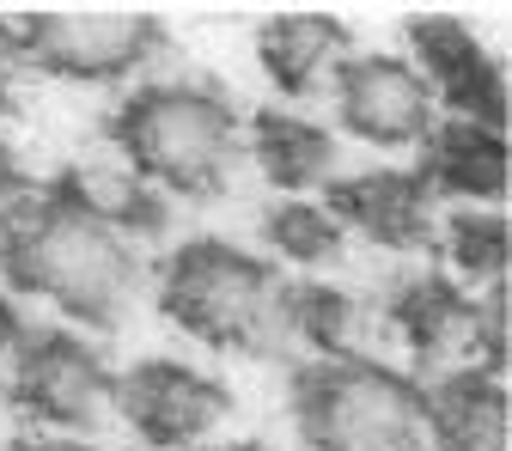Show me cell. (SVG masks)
Listing matches in <instances>:
<instances>
[{"instance_id": "cell-24", "label": "cell", "mask_w": 512, "mask_h": 451, "mask_svg": "<svg viewBox=\"0 0 512 451\" xmlns=\"http://www.w3.org/2000/svg\"><path fill=\"white\" fill-rule=\"evenodd\" d=\"M220 451H263V445H256V439H244V445H220Z\"/></svg>"}, {"instance_id": "cell-19", "label": "cell", "mask_w": 512, "mask_h": 451, "mask_svg": "<svg viewBox=\"0 0 512 451\" xmlns=\"http://www.w3.org/2000/svg\"><path fill=\"white\" fill-rule=\"evenodd\" d=\"M445 250L452 263L476 281H506V263H512V226L494 214V208H458L445 220Z\"/></svg>"}, {"instance_id": "cell-4", "label": "cell", "mask_w": 512, "mask_h": 451, "mask_svg": "<svg viewBox=\"0 0 512 451\" xmlns=\"http://www.w3.org/2000/svg\"><path fill=\"white\" fill-rule=\"evenodd\" d=\"M293 409L311 451H427L421 391L372 360H311L293 372Z\"/></svg>"}, {"instance_id": "cell-2", "label": "cell", "mask_w": 512, "mask_h": 451, "mask_svg": "<svg viewBox=\"0 0 512 451\" xmlns=\"http://www.w3.org/2000/svg\"><path fill=\"white\" fill-rule=\"evenodd\" d=\"M116 147L128 153V171L153 189L214 196L238 153V116L196 80H159L116 110Z\"/></svg>"}, {"instance_id": "cell-15", "label": "cell", "mask_w": 512, "mask_h": 451, "mask_svg": "<svg viewBox=\"0 0 512 451\" xmlns=\"http://www.w3.org/2000/svg\"><path fill=\"white\" fill-rule=\"evenodd\" d=\"M61 189L92 214V220H104V226H116V232H159L165 226V196L147 183V177H135V171H110V165H86V171H68L61 177Z\"/></svg>"}, {"instance_id": "cell-16", "label": "cell", "mask_w": 512, "mask_h": 451, "mask_svg": "<svg viewBox=\"0 0 512 451\" xmlns=\"http://www.w3.org/2000/svg\"><path fill=\"white\" fill-rule=\"evenodd\" d=\"M391 317L403 324V336H409L421 354H439V348H452V336H470L476 305H470V299H458V287H452V281L421 275V281H409V287L397 293Z\"/></svg>"}, {"instance_id": "cell-13", "label": "cell", "mask_w": 512, "mask_h": 451, "mask_svg": "<svg viewBox=\"0 0 512 451\" xmlns=\"http://www.w3.org/2000/svg\"><path fill=\"white\" fill-rule=\"evenodd\" d=\"M342 49H348V25L336 13H275L256 31V61L269 68V80L287 98H305L317 74L330 61H342Z\"/></svg>"}, {"instance_id": "cell-10", "label": "cell", "mask_w": 512, "mask_h": 451, "mask_svg": "<svg viewBox=\"0 0 512 451\" xmlns=\"http://www.w3.org/2000/svg\"><path fill=\"white\" fill-rule=\"evenodd\" d=\"M324 214L336 226H360L366 238L391 250H421L433 244V189L421 171H360V177H330Z\"/></svg>"}, {"instance_id": "cell-1", "label": "cell", "mask_w": 512, "mask_h": 451, "mask_svg": "<svg viewBox=\"0 0 512 451\" xmlns=\"http://www.w3.org/2000/svg\"><path fill=\"white\" fill-rule=\"evenodd\" d=\"M0 269H7L13 293H37L98 330H110L141 287V263L128 238L92 220L61 183L43 196H19L0 214Z\"/></svg>"}, {"instance_id": "cell-17", "label": "cell", "mask_w": 512, "mask_h": 451, "mask_svg": "<svg viewBox=\"0 0 512 451\" xmlns=\"http://www.w3.org/2000/svg\"><path fill=\"white\" fill-rule=\"evenodd\" d=\"M263 238L275 256H287V263L299 269H324L336 263V250H342V226L317 208V202H281L263 214Z\"/></svg>"}, {"instance_id": "cell-5", "label": "cell", "mask_w": 512, "mask_h": 451, "mask_svg": "<svg viewBox=\"0 0 512 451\" xmlns=\"http://www.w3.org/2000/svg\"><path fill=\"white\" fill-rule=\"evenodd\" d=\"M13 31L25 49V68L37 61L43 74H61V80L141 74L165 43V25L141 7H55V13H31Z\"/></svg>"}, {"instance_id": "cell-20", "label": "cell", "mask_w": 512, "mask_h": 451, "mask_svg": "<svg viewBox=\"0 0 512 451\" xmlns=\"http://www.w3.org/2000/svg\"><path fill=\"white\" fill-rule=\"evenodd\" d=\"M19 74H25V49H19V31H13L7 19H0V104L13 98Z\"/></svg>"}, {"instance_id": "cell-3", "label": "cell", "mask_w": 512, "mask_h": 451, "mask_svg": "<svg viewBox=\"0 0 512 451\" xmlns=\"http://www.w3.org/2000/svg\"><path fill=\"white\" fill-rule=\"evenodd\" d=\"M159 305L214 348H275L287 336V287L250 250L196 238L159 269Z\"/></svg>"}, {"instance_id": "cell-8", "label": "cell", "mask_w": 512, "mask_h": 451, "mask_svg": "<svg viewBox=\"0 0 512 451\" xmlns=\"http://www.w3.org/2000/svg\"><path fill=\"white\" fill-rule=\"evenodd\" d=\"M336 122L366 147H415L433 135V92L403 55L336 61Z\"/></svg>"}, {"instance_id": "cell-23", "label": "cell", "mask_w": 512, "mask_h": 451, "mask_svg": "<svg viewBox=\"0 0 512 451\" xmlns=\"http://www.w3.org/2000/svg\"><path fill=\"white\" fill-rule=\"evenodd\" d=\"M13 451H92V445H74V439H25Z\"/></svg>"}, {"instance_id": "cell-11", "label": "cell", "mask_w": 512, "mask_h": 451, "mask_svg": "<svg viewBox=\"0 0 512 451\" xmlns=\"http://www.w3.org/2000/svg\"><path fill=\"white\" fill-rule=\"evenodd\" d=\"M421 421H427L433 451H506L512 445L506 391L482 366L433 378V391H421Z\"/></svg>"}, {"instance_id": "cell-7", "label": "cell", "mask_w": 512, "mask_h": 451, "mask_svg": "<svg viewBox=\"0 0 512 451\" xmlns=\"http://www.w3.org/2000/svg\"><path fill=\"white\" fill-rule=\"evenodd\" d=\"M13 391L55 427H92L110 409L116 372L74 330H25L13 348Z\"/></svg>"}, {"instance_id": "cell-21", "label": "cell", "mask_w": 512, "mask_h": 451, "mask_svg": "<svg viewBox=\"0 0 512 451\" xmlns=\"http://www.w3.org/2000/svg\"><path fill=\"white\" fill-rule=\"evenodd\" d=\"M25 196V165H19V153L0 141V202H19Z\"/></svg>"}, {"instance_id": "cell-14", "label": "cell", "mask_w": 512, "mask_h": 451, "mask_svg": "<svg viewBox=\"0 0 512 451\" xmlns=\"http://www.w3.org/2000/svg\"><path fill=\"white\" fill-rule=\"evenodd\" d=\"M250 153H256V165H263V177L275 189H311V183L336 177V135L317 128V122H305V116H287V110L256 116Z\"/></svg>"}, {"instance_id": "cell-9", "label": "cell", "mask_w": 512, "mask_h": 451, "mask_svg": "<svg viewBox=\"0 0 512 451\" xmlns=\"http://www.w3.org/2000/svg\"><path fill=\"white\" fill-rule=\"evenodd\" d=\"M110 403H116V415H128V427L147 445H196L226 415L220 384L196 366H177V360H147L135 372H122Z\"/></svg>"}, {"instance_id": "cell-18", "label": "cell", "mask_w": 512, "mask_h": 451, "mask_svg": "<svg viewBox=\"0 0 512 451\" xmlns=\"http://www.w3.org/2000/svg\"><path fill=\"white\" fill-rule=\"evenodd\" d=\"M287 336H305L324 360H342L348 336H354V299L324 287V281L287 287Z\"/></svg>"}, {"instance_id": "cell-22", "label": "cell", "mask_w": 512, "mask_h": 451, "mask_svg": "<svg viewBox=\"0 0 512 451\" xmlns=\"http://www.w3.org/2000/svg\"><path fill=\"white\" fill-rule=\"evenodd\" d=\"M19 336H25V317H19L13 293H0V354H7V348H19Z\"/></svg>"}, {"instance_id": "cell-12", "label": "cell", "mask_w": 512, "mask_h": 451, "mask_svg": "<svg viewBox=\"0 0 512 451\" xmlns=\"http://www.w3.org/2000/svg\"><path fill=\"white\" fill-rule=\"evenodd\" d=\"M427 189L439 196H458L470 208H494L512 183V159H506V135L494 128H476V122H433L427 135V165H421Z\"/></svg>"}, {"instance_id": "cell-6", "label": "cell", "mask_w": 512, "mask_h": 451, "mask_svg": "<svg viewBox=\"0 0 512 451\" xmlns=\"http://www.w3.org/2000/svg\"><path fill=\"white\" fill-rule=\"evenodd\" d=\"M409 49H415L409 68L427 80V92L458 122H476V128L506 135V74H500V61L482 49V37L464 19L415 13L409 19Z\"/></svg>"}]
</instances>
